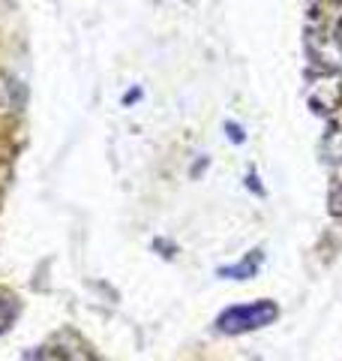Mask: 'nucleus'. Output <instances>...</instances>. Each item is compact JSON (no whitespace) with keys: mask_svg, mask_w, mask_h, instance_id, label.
<instances>
[{"mask_svg":"<svg viewBox=\"0 0 342 361\" xmlns=\"http://www.w3.org/2000/svg\"><path fill=\"white\" fill-rule=\"evenodd\" d=\"M261 268V253L253 250L241 265H232V268H222L220 274L222 277H234V280H246V277H255V271Z\"/></svg>","mask_w":342,"mask_h":361,"instance_id":"nucleus-3","label":"nucleus"},{"mask_svg":"<svg viewBox=\"0 0 342 361\" xmlns=\"http://www.w3.org/2000/svg\"><path fill=\"white\" fill-rule=\"evenodd\" d=\"M306 99L318 115H330L342 106V78L339 75H322L312 78L310 87H306Z\"/></svg>","mask_w":342,"mask_h":361,"instance_id":"nucleus-2","label":"nucleus"},{"mask_svg":"<svg viewBox=\"0 0 342 361\" xmlns=\"http://www.w3.org/2000/svg\"><path fill=\"white\" fill-rule=\"evenodd\" d=\"M330 214H334L336 220H342V184L330 193Z\"/></svg>","mask_w":342,"mask_h":361,"instance_id":"nucleus-5","label":"nucleus"},{"mask_svg":"<svg viewBox=\"0 0 342 361\" xmlns=\"http://www.w3.org/2000/svg\"><path fill=\"white\" fill-rule=\"evenodd\" d=\"M279 316V307L273 301H253V304H237V307H228L220 319H216V329L222 334H246V331H258L270 325Z\"/></svg>","mask_w":342,"mask_h":361,"instance_id":"nucleus-1","label":"nucleus"},{"mask_svg":"<svg viewBox=\"0 0 342 361\" xmlns=\"http://www.w3.org/2000/svg\"><path fill=\"white\" fill-rule=\"evenodd\" d=\"M15 313H18L15 301H9V298H4V295H0V334H4V331L9 329V322L15 319Z\"/></svg>","mask_w":342,"mask_h":361,"instance_id":"nucleus-4","label":"nucleus"}]
</instances>
